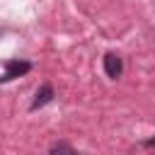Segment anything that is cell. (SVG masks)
<instances>
[{
  "label": "cell",
  "instance_id": "1",
  "mask_svg": "<svg viewBox=\"0 0 155 155\" xmlns=\"http://www.w3.org/2000/svg\"><path fill=\"white\" fill-rule=\"evenodd\" d=\"M29 70H31V63H29V61L7 58V61H5V73L0 75V82H10V80L19 78V75H24V73H29Z\"/></svg>",
  "mask_w": 155,
  "mask_h": 155
},
{
  "label": "cell",
  "instance_id": "2",
  "mask_svg": "<svg viewBox=\"0 0 155 155\" xmlns=\"http://www.w3.org/2000/svg\"><path fill=\"white\" fill-rule=\"evenodd\" d=\"M102 63H104V73H107V78H111V80L121 78V73H124V61H121L116 53H107Z\"/></svg>",
  "mask_w": 155,
  "mask_h": 155
},
{
  "label": "cell",
  "instance_id": "3",
  "mask_svg": "<svg viewBox=\"0 0 155 155\" xmlns=\"http://www.w3.org/2000/svg\"><path fill=\"white\" fill-rule=\"evenodd\" d=\"M53 97H56V92H53V87L51 85H41L39 90H36V94H34V102H31V111H36V109H41V107H46L48 102H53Z\"/></svg>",
  "mask_w": 155,
  "mask_h": 155
},
{
  "label": "cell",
  "instance_id": "4",
  "mask_svg": "<svg viewBox=\"0 0 155 155\" xmlns=\"http://www.w3.org/2000/svg\"><path fill=\"white\" fill-rule=\"evenodd\" d=\"M48 155H78V150H75L70 143H65V140H58V143H53V145H51Z\"/></svg>",
  "mask_w": 155,
  "mask_h": 155
},
{
  "label": "cell",
  "instance_id": "5",
  "mask_svg": "<svg viewBox=\"0 0 155 155\" xmlns=\"http://www.w3.org/2000/svg\"><path fill=\"white\" fill-rule=\"evenodd\" d=\"M143 145H145V148H153V145H155V138H148V140H143Z\"/></svg>",
  "mask_w": 155,
  "mask_h": 155
}]
</instances>
